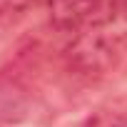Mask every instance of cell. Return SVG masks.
I'll return each mask as SVG.
<instances>
[{
	"instance_id": "obj_1",
	"label": "cell",
	"mask_w": 127,
	"mask_h": 127,
	"mask_svg": "<svg viewBox=\"0 0 127 127\" xmlns=\"http://www.w3.org/2000/svg\"><path fill=\"white\" fill-rule=\"evenodd\" d=\"M127 65V35L102 32L97 28L80 32L67 47V67L82 77H102Z\"/></svg>"
},
{
	"instance_id": "obj_2",
	"label": "cell",
	"mask_w": 127,
	"mask_h": 127,
	"mask_svg": "<svg viewBox=\"0 0 127 127\" xmlns=\"http://www.w3.org/2000/svg\"><path fill=\"white\" fill-rule=\"evenodd\" d=\"M52 25L65 30V32H77L85 25H100L105 23L100 18L105 0H47Z\"/></svg>"
},
{
	"instance_id": "obj_3",
	"label": "cell",
	"mask_w": 127,
	"mask_h": 127,
	"mask_svg": "<svg viewBox=\"0 0 127 127\" xmlns=\"http://www.w3.org/2000/svg\"><path fill=\"white\" fill-rule=\"evenodd\" d=\"M112 127H127V117H117L112 122Z\"/></svg>"
},
{
	"instance_id": "obj_4",
	"label": "cell",
	"mask_w": 127,
	"mask_h": 127,
	"mask_svg": "<svg viewBox=\"0 0 127 127\" xmlns=\"http://www.w3.org/2000/svg\"><path fill=\"white\" fill-rule=\"evenodd\" d=\"M122 15L127 18V0H122Z\"/></svg>"
}]
</instances>
